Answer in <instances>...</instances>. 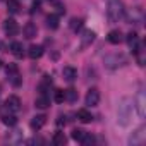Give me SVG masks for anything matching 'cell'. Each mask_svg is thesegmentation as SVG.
Here are the masks:
<instances>
[{"label":"cell","mask_w":146,"mask_h":146,"mask_svg":"<svg viewBox=\"0 0 146 146\" xmlns=\"http://www.w3.org/2000/svg\"><path fill=\"white\" fill-rule=\"evenodd\" d=\"M0 91H2V88H0Z\"/></svg>","instance_id":"cell-35"},{"label":"cell","mask_w":146,"mask_h":146,"mask_svg":"<svg viewBox=\"0 0 146 146\" xmlns=\"http://www.w3.org/2000/svg\"><path fill=\"white\" fill-rule=\"evenodd\" d=\"M2 122L5 124V125H9V127H12V125H16L17 124V119H16V115H2Z\"/></svg>","instance_id":"cell-23"},{"label":"cell","mask_w":146,"mask_h":146,"mask_svg":"<svg viewBox=\"0 0 146 146\" xmlns=\"http://www.w3.org/2000/svg\"><path fill=\"white\" fill-rule=\"evenodd\" d=\"M134 107H137V113H139V117H144V100H143V95H139L137 105H134Z\"/></svg>","instance_id":"cell-28"},{"label":"cell","mask_w":146,"mask_h":146,"mask_svg":"<svg viewBox=\"0 0 146 146\" xmlns=\"http://www.w3.org/2000/svg\"><path fill=\"white\" fill-rule=\"evenodd\" d=\"M143 131H144V129L139 127V129L134 132V136L129 137V143H131V144H139V143H143V141H144V132H143Z\"/></svg>","instance_id":"cell-18"},{"label":"cell","mask_w":146,"mask_h":146,"mask_svg":"<svg viewBox=\"0 0 146 146\" xmlns=\"http://www.w3.org/2000/svg\"><path fill=\"white\" fill-rule=\"evenodd\" d=\"M78 119H79L83 124H88V122L93 120V115H91L86 108H81V110H78Z\"/></svg>","instance_id":"cell-19"},{"label":"cell","mask_w":146,"mask_h":146,"mask_svg":"<svg viewBox=\"0 0 146 146\" xmlns=\"http://www.w3.org/2000/svg\"><path fill=\"white\" fill-rule=\"evenodd\" d=\"M50 86H52V79L48 76H45L43 81L40 83V93H46V88H50Z\"/></svg>","instance_id":"cell-25"},{"label":"cell","mask_w":146,"mask_h":146,"mask_svg":"<svg viewBox=\"0 0 146 146\" xmlns=\"http://www.w3.org/2000/svg\"><path fill=\"white\" fill-rule=\"evenodd\" d=\"M53 100H55L57 103H62V102H65V91H62V90H55Z\"/></svg>","instance_id":"cell-27"},{"label":"cell","mask_w":146,"mask_h":146,"mask_svg":"<svg viewBox=\"0 0 146 146\" xmlns=\"http://www.w3.org/2000/svg\"><path fill=\"white\" fill-rule=\"evenodd\" d=\"M36 33H38V28H36V24H35V23H28V24L24 26V36H26L28 40L35 38V36H36Z\"/></svg>","instance_id":"cell-15"},{"label":"cell","mask_w":146,"mask_h":146,"mask_svg":"<svg viewBox=\"0 0 146 146\" xmlns=\"http://www.w3.org/2000/svg\"><path fill=\"white\" fill-rule=\"evenodd\" d=\"M11 52H12V55H14V57H17V58H23V55H24L23 43H19V41H14V43H11Z\"/></svg>","instance_id":"cell-17"},{"label":"cell","mask_w":146,"mask_h":146,"mask_svg":"<svg viewBox=\"0 0 146 146\" xmlns=\"http://www.w3.org/2000/svg\"><path fill=\"white\" fill-rule=\"evenodd\" d=\"M0 2H2V0H0Z\"/></svg>","instance_id":"cell-36"},{"label":"cell","mask_w":146,"mask_h":146,"mask_svg":"<svg viewBox=\"0 0 146 146\" xmlns=\"http://www.w3.org/2000/svg\"><path fill=\"white\" fill-rule=\"evenodd\" d=\"M65 100L70 102V103H74V102L78 100V91H76V90H72V88L67 90V91H65Z\"/></svg>","instance_id":"cell-24"},{"label":"cell","mask_w":146,"mask_h":146,"mask_svg":"<svg viewBox=\"0 0 146 146\" xmlns=\"http://www.w3.org/2000/svg\"><path fill=\"white\" fill-rule=\"evenodd\" d=\"M81 143H83V144H86V146H88V144H93V143H95V137H93L91 134H88V132H84V136H83V139H81Z\"/></svg>","instance_id":"cell-30"},{"label":"cell","mask_w":146,"mask_h":146,"mask_svg":"<svg viewBox=\"0 0 146 146\" xmlns=\"http://www.w3.org/2000/svg\"><path fill=\"white\" fill-rule=\"evenodd\" d=\"M7 9L11 14H17L21 5H19V0H7Z\"/></svg>","instance_id":"cell-21"},{"label":"cell","mask_w":146,"mask_h":146,"mask_svg":"<svg viewBox=\"0 0 146 146\" xmlns=\"http://www.w3.org/2000/svg\"><path fill=\"white\" fill-rule=\"evenodd\" d=\"M62 74H64V79H65V81L72 83V81H76V78H78V70H76L74 67H70V65H67V67H64V70H62Z\"/></svg>","instance_id":"cell-12"},{"label":"cell","mask_w":146,"mask_h":146,"mask_svg":"<svg viewBox=\"0 0 146 146\" xmlns=\"http://www.w3.org/2000/svg\"><path fill=\"white\" fill-rule=\"evenodd\" d=\"M52 143H53L55 146H64V144L67 143V137H65V134H64V132H60V131H58V132H55V134H53Z\"/></svg>","instance_id":"cell-20"},{"label":"cell","mask_w":146,"mask_h":146,"mask_svg":"<svg viewBox=\"0 0 146 146\" xmlns=\"http://www.w3.org/2000/svg\"><path fill=\"white\" fill-rule=\"evenodd\" d=\"M127 45H129V48H131L132 52L137 48V45H139V36H137L136 31H131V33L127 35Z\"/></svg>","instance_id":"cell-14"},{"label":"cell","mask_w":146,"mask_h":146,"mask_svg":"<svg viewBox=\"0 0 146 146\" xmlns=\"http://www.w3.org/2000/svg\"><path fill=\"white\" fill-rule=\"evenodd\" d=\"M48 2H50L55 9H58V12H64V4H62V0H48Z\"/></svg>","instance_id":"cell-31"},{"label":"cell","mask_w":146,"mask_h":146,"mask_svg":"<svg viewBox=\"0 0 146 146\" xmlns=\"http://www.w3.org/2000/svg\"><path fill=\"white\" fill-rule=\"evenodd\" d=\"M5 72H7V79L12 83V86H21V78H19V69L16 64H7L5 67Z\"/></svg>","instance_id":"cell-4"},{"label":"cell","mask_w":146,"mask_h":146,"mask_svg":"<svg viewBox=\"0 0 146 146\" xmlns=\"http://www.w3.org/2000/svg\"><path fill=\"white\" fill-rule=\"evenodd\" d=\"M5 108H7L9 112H12V113L19 112V110H21V100H19V96H16V95L9 96V98L5 100Z\"/></svg>","instance_id":"cell-7"},{"label":"cell","mask_w":146,"mask_h":146,"mask_svg":"<svg viewBox=\"0 0 146 146\" xmlns=\"http://www.w3.org/2000/svg\"><path fill=\"white\" fill-rule=\"evenodd\" d=\"M45 124H46V117L45 115H35L31 119V122H29V125H31L33 131H40Z\"/></svg>","instance_id":"cell-10"},{"label":"cell","mask_w":146,"mask_h":146,"mask_svg":"<svg viewBox=\"0 0 146 146\" xmlns=\"http://www.w3.org/2000/svg\"><path fill=\"white\" fill-rule=\"evenodd\" d=\"M0 67H2V60H0Z\"/></svg>","instance_id":"cell-34"},{"label":"cell","mask_w":146,"mask_h":146,"mask_svg":"<svg viewBox=\"0 0 146 146\" xmlns=\"http://www.w3.org/2000/svg\"><path fill=\"white\" fill-rule=\"evenodd\" d=\"M35 105H36V108H41V110L48 108V107H50V96H48L46 93H40V96L36 98Z\"/></svg>","instance_id":"cell-11"},{"label":"cell","mask_w":146,"mask_h":146,"mask_svg":"<svg viewBox=\"0 0 146 146\" xmlns=\"http://www.w3.org/2000/svg\"><path fill=\"white\" fill-rule=\"evenodd\" d=\"M4 31H5L7 36H14V35L19 33V26L14 19H5L4 21Z\"/></svg>","instance_id":"cell-8"},{"label":"cell","mask_w":146,"mask_h":146,"mask_svg":"<svg viewBox=\"0 0 146 146\" xmlns=\"http://www.w3.org/2000/svg\"><path fill=\"white\" fill-rule=\"evenodd\" d=\"M40 5H41V2H40V0H35V2H33V5H31V12H36V11H40Z\"/></svg>","instance_id":"cell-32"},{"label":"cell","mask_w":146,"mask_h":146,"mask_svg":"<svg viewBox=\"0 0 146 146\" xmlns=\"http://www.w3.org/2000/svg\"><path fill=\"white\" fill-rule=\"evenodd\" d=\"M127 64V58L124 53H113V55H108L105 58V65L108 69H117V67H122Z\"/></svg>","instance_id":"cell-3"},{"label":"cell","mask_w":146,"mask_h":146,"mask_svg":"<svg viewBox=\"0 0 146 146\" xmlns=\"http://www.w3.org/2000/svg\"><path fill=\"white\" fill-rule=\"evenodd\" d=\"M28 55H29V58H33V60L40 58V57L43 55V46H41V45H31V46L28 48Z\"/></svg>","instance_id":"cell-13"},{"label":"cell","mask_w":146,"mask_h":146,"mask_svg":"<svg viewBox=\"0 0 146 146\" xmlns=\"http://www.w3.org/2000/svg\"><path fill=\"white\" fill-rule=\"evenodd\" d=\"M144 21V16H143V9L141 7H134L131 9V12L127 14V23L129 24H136V26H141Z\"/></svg>","instance_id":"cell-5"},{"label":"cell","mask_w":146,"mask_h":146,"mask_svg":"<svg viewBox=\"0 0 146 146\" xmlns=\"http://www.w3.org/2000/svg\"><path fill=\"white\" fill-rule=\"evenodd\" d=\"M84 102H86L88 107H96L100 103V91L96 88H90L88 93H86V100Z\"/></svg>","instance_id":"cell-6"},{"label":"cell","mask_w":146,"mask_h":146,"mask_svg":"<svg viewBox=\"0 0 146 146\" xmlns=\"http://www.w3.org/2000/svg\"><path fill=\"white\" fill-rule=\"evenodd\" d=\"M65 122H67V120H65V115H60V117H58V120H57V124H58V125H62V124L65 125Z\"/></svg>","instance_id":"cell-33"},{"label":"cell","mask_w":146,"mask_h":146,"mask_svg":"<svg viewBox=\"0 0 146 146\" xmlns=\"http://www.w3.org/2000/svg\"><path fill=\"white\" fill-rule=\"evenodd\" d=\"M83 28V19H78V17H74L70 21V29L72 31H78V29H81Z\"/></svg>","instance_id":"cell-26"},{"label":"cell","mask_w":146,"mask_h":146,"mask_svg":"<svg viewBox=\"0 0 146 146\" xmlns=\"http://www.w3.org/2000/svg\"><path fill=\"white\" fill-rule=\"evenodd\" d=\"M46 26H48L50 29H57V28H58V16L50 14V16L46 17Z\"/></svg>","instance_id":"cell-22"},{"label":"cell","mask_w":146,"mask_h":146,"mask_svg":"<svg viewBox=\"0 0 146 146\" xmlns=\"http://www.w3.org/2000/svg\"><path fill=\"white\" fill-rule=\"evenodd\" d=\"M122 40H124V36H122V33L119 29H113V31L108 33V41L112 45H119V43H122Z\"/></svg>","instance_id":"cell-16"},{"label":"cell","mask_w":146,"mask_h":146,"mask_svg":"<svg viewBox=\"0 0 146 146\" xmlns=\"http://www.w3.org/2000/svg\"><path fill=\"white\" fill-rule=\"evenodd\" d=\"M107 16H108L110 23H119L125 16V9H124V2H122V0H108Z\"/></svg>","instance_id":"cell-2"},{"label":"cell","mask_w":146,"mask_h":146,"mask_svg":"<svg viewBox=\"0 0 146 146\" xmlns=\"http://www.w3.org/2000/svg\"><path fill=\"white\" fill-rule=\"evenodd\" d=\"M83 136H84V131L83 129H74V131H72V139H74V141H79L81 143Z\"/></svg>","instance_id":"cell-29"},{"label":"cell","mask_w":146,"mask_h":146,"mask_svg":"<svg viewBox=\"0 0 146 146\" xmlns=\"http://www.w3.org/2000/svg\"><path fill=\"white\" fill-rule=\"evenodd\" d=\"M132 110H134V102L131 98H124L117 108V122L120 125H129L132 119Z\"/></svg>","instance_id":"cell-1"},{"label":"cell","mask_w":146,"mask_h":146,"mask_svg":"<svg viewBox=\"0 0 146 146\" xmlns=\"http://www.w3.org/2000/svg\"><path fill=\"white\" fill-rule=\"evenodd\" d=\"M93 41H95V31L86 29V31L83 33V36H81V48H88Z\"/></svg>","instance_id":"cell-9"}]
</instances>
